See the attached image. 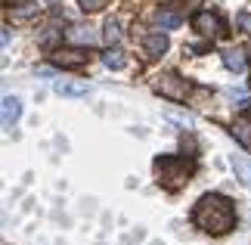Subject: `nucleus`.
Listing matches in <instances>:
<instances>
[{
  "label": "nucleus",
  "instance_id": "1a4fd4ad",
  "mask_svg": "<svg viewBox=\"0 0 251 245\" xmlns=\"http://www.w3.org/2000/svg\"><path fill=\"white\" fill-rule=\"evenodd\" d=\"M233 136L245 146V149H251V115L236 118V124H233Z\"/></svg>",
  "mask_w": 251,
  "mask_h": 245
},
{
  "label": "nucleus",
  "instance_id": "f03ea898",
  "mask_svg": "<svg viewBox=\"0 0 251 245\" xmlns=\"http://www.w3.org/2000/svg\"><path fill=\"white\" fill-rule=\"evenodd\" d=\"M155 174L168 190H180V186L186 183V177H189V164L183 159H177V155H165V159L155 162Z\"/></svg>",
  "mask_w": 251,
  "mask_h": 245
},
{
  "label": "nucleus",
  "instance_id": "6e6552de",
  "mask_svg": "<svg viewBox=\"0 0 251 245\" xmlns=\"http://www.w3.org/2000/svg\"><path fill=\"white\" fill-rule=\"evenodd\" d=\"M53 90L59 93V96H87V90H90V87H87L84 81H56Z\"/></svg>",
  "mask_w": 251,
  "mask_h": 245
},
{
  "label": "nucleus",
  "instance_id": "f3484780",
  "mask_svg": "<svg viewBox=\"0 0 251 245\" xmlns=\"http://www.w3.org/2000/svg\"><path fill=\"white\" fill-rule=\"evenodd\" d=\"M78 3H81L84 13H100V9L109 3V0H78Z\"/></svg>",
  "mask_w": 251,
  "mask_h": 245
},
{
  "label": "nucleus",
  "instance_id": "39448f33",
  "mask_svg": "<svg viewBox=\"0 0 251 245\" xmlns=\"http://www.w3.org/2000/svg\"><path fill=\"white\" fill-rule=\"evenodd\" d=\"M53 65H62V68H78V65H84L87 62V56L81 53V50H56L53 56Z\"/></svg>",
  "mask_w": 251,
  "mask_h": 245
},
{
  "label": "nucleus",
  "instance_id": "9d476101",
  "mask_svg": "<svg viewBox=\"0 0 251 245\" xmlns=\"http://www.w3.org/2000/svg\"><path fill=\"white\" fill-rule=\"evenodd\" d=\"M19 115H22V103H19L16 96H6V100H3V127H6V131L19 121Z\"/></svg>",
  "mask_w": 251,
  "mask_h": 245
},
{
  "label": "nucleus",
  "instance_id": "aec40b11",
  "mask_svg": "<svg viewBox=\"0 0 251 245\" xmlns=\"http://www.w3.org/2000/svg\"><path fill=\"white\" fill-rule=\"evenodd\" d=\"M53 3H56V0H53Z\"/></svg>",
  "mask_w": 251,
  "mask_h": 245
},
{
  "label": "nucleus",
  "instance_id": "a211bd4d",
  "mask_svg": "<svg viewBox=\"0 0 251 245\" xmlns=\"http://www.w3.org/2000/svg\"><path fill=\"white\" fill-rule=\"evenodd\" d=\"M56 37H59V31H56V28L50 25V28H44V34H41V44H44V47H53V44H56Z\"/></svg>",
  "mask_w": 251,
  "mask_h": 245
},
{
  "label": "nucleus",
  "instance_id": "2eb2a0df",
  "mask_svg": "<svg viewBox=\"0 0 251 245\" xmlns=\"http://www.w3.org/2000/svg\"><path fill=\"white\" fill-rule=\"evenodd\" d=\"M124 62H127V59H124L121 50H105L102 53V65L105 68H115V72H118V68H124Z\"/></svg>",
  "mask_w": 251,
  "mask_h": 245
},
{
  "label": "nucleus",
  "instance_id": "7ed1b4c3",
  "mask_svg": "<svg viewBox=\"0 0 251 245\" xmlns=\"http://www.w3.org/2000/svg\"><path fill=\"white\" fill-rule=\"evenodd\" d=\"M155 90L161 96H168V100H186V96H189V84L183 81L180 75H161L158 84H155Z\"/></svg>",
  "mask_w": 251,
  "mask_h": 245
},
{
  "label": "nucleus",
  "instance_id": "dca6fc26",
  "mask_svg": "<svg viewBox=\"0 0 251 245\" xmlns=\"http://www.w3.org/2000/svg\"><path fill=\"white\" fill-rule=\"evenodd\" d=\"M102 37H105L109 44H118V41H121V28H118V22H112V19H109V22H105Z\"/></svg>",
  "mask_w": 251,
  "mask_h": 245
},
{
  "label": "nucleus",
  "instance_id": "f8f14e48",
  "mask_svg": "<svg viewBox=\"0 0 251 245\" xmlns=\"http://www.w3.org/2000/svg\"><path fill=\"white\" fill-rule=\"evenodd\" d=\"M37 3H31V0H25V3H19V6H13L9 9V16H13V22H28V19H34L37 16Z\"/></svg>",
  "mask_w": 251,
  "mask_h": 245
},
{
  "label": "nucleus",
  "instance_id": "423d86ee",
  "mask_svg": "<svg viewBox=\"0 0 251 245\" xmlns=\"http://www.w3.org/2000/svg\"><path fill=\"white\" fill-rule=\"evenodd\" d=\"M65 37H69V44H87V47H90L93 41H96V34H93V28L90 25H72L69 28V31H65Z\"/></svg>",
  "mask_w": 251,
  "mask_h": 245
},
{
  "label": "nucleus",
  "instance_id": "ddd939ff",
  "mask_svg": "<svg viewBox=\"0 0 251 245\" xmlns=\"http://www.w3.org/2000/svg\"><path fill=\"white\" fill-rule=\"evenodd\" d=\"M155 22H158L161 28H177V25L183 22V16L174 13V9H158V13H155Z\"/></svg>",
  "mask_w": 251,
  "mask_h": 245
},
{
  "label": "nucleus",
  "instance_id": "9b49d317",
  "mask_svg": "<svg viewBox=\"0 0 251 245\" xmlns=\"http://www.w3.org/2000/svg\"><path fill=\"white\" fill-rule=\"evenodd\" d=\"M229 164H233L236 177L251 190V159H248V155H233V162H229Z\"/></svg>",
  "mask_w": 251,
  "mask_h": 245
},
{
  "label": "nucleus",
  "instance_id": "6ab92c4d",
  "mask_svg": "<svg viewBox=\"0 0 251 245\" xmlns=\"http://www.w3.org/2000/svg\"><path fill=\"white\" fill-rule=\"evenodd\" d=\"M0 44H3V47L9 44V28H3V31H0Z\"/></svg>",
  "mask_w": 251,
  "mask_h": 245
},
{
  "label": "nucleus",
  "instance_id": "0eeeda50",
  "mask_svg": "<svg viewBox=\"0 0 251 245\" xmlns=\"http://www.w3.org/2000/svg\"><path fill=\"white\" fill-rule=\"evenodd\" d=\"M168 34L165 31H152V34H146V41H143V47H146V53L149 56H161V53H165L168 50Z\"/></svg>",
  "mask_w": 251,
  "mask_h": 245
},
{
  "label": "nucleus",
  "instance_id": "20e7f679",
  "mask_svg": "<svg viewBox=\"0 0 251 245\" xmlns=\"http://www.w3.org/2000/svg\"><path fill=\"white\" fill-rule=\"evenodd\" d=\"M192 28L205 37H217L220 34V19L214 13H196L192 16Z\"/></svg>",
  "mask_w": 251,
  "mask_h": 245
},
{
  "label": "nucleus",
  "instance_id": "f257e3e1",
  "mask_svg": "<svg viewBox=\"0 0 251 245\" xmlns=\"http://www.w3.org/2000/svg\"><path fill=\"white\" fill-rule=\"evenodd\" d=\"M192 220L201 233H211V236H224L236 227V211H233V202L226 195H201L196 211H192Z\"/></svg>",
  "mask_w": 251,
  "mask_h": 245
},
{
  "label": "nucleus",
  "instance_id": "4468645a",
  "mask_svg": "<svg viewBox=\"0 0 251 245\" xmlns=\"http://www.w3.org/2000/svg\"><path fill=\"white\" fill-rule=\"evenodd\" d=\"M224 65L229 68V72H242V68H245L242 50H226V53H224Z\"/></svg>",
  "mask_w": 251,
  "mask_h": 245
}]
</instances>
